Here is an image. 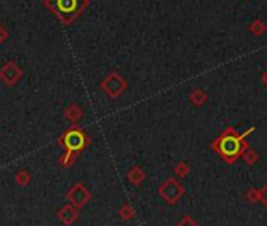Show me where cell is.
Returning <instances> with one entry per match:
<instances>
[{
    "mask_svg": "<svg viewBox=\"0 0 267 226\" xmlns=\"http://www.w3.org/2000/svg\"><path fill=\"white\" fill-rule=\"evenodd\" d=\"M189 173H190V167H189V163H185V162H178L175 167H173V175L181 179L189 176Z\"/></svg>",
    "mask_w": 267,
    "mask_h": 226,
    "instance_id": "cell-15",
    "label": "cell"
},
{
    "mask_svg": "<svg viewBox=\"0 0 267 226\" xmlns=\"http://www.w3.org/2000/svg\"><path fill=\"white\" fill-rule=\"evenodd\" d=\"M22 77V69L15 62H8L5 63L2 68H0V79L5 85H15L19 79Z\"/></svg>",
    "mask_w": 267,
    "mask_h": 226,
    "instance_id": "cell-6",
    "label": "cell"
},
{
    "mask_svg": "<svg viewBox=\"0 0 267 226\" xmlns=\"http://www.w3.org/2000/svg\"><path fill=\"white\" fill-rule=\"evenodd\" d=\"M242 161L249 165V167H253L258 161H259V156H258V152L253 149V148H250V145L247 143L245 145V148H244V152H242Z\"/></svg>",
    "mask_w": 267,
    "mask_h": 226,
    "instance_id": "cell-9",
    "label": "cell"
},
{
    "mask_svg": "<svg viewBox=\"0 0 267 226\" xmlns=\"http://www.w3.org/2000/svg\"><path fill=\"white\" fill-rule=\"evenodd\" d=\"M5 38H6V32L3 30V27H2V25H0V43H2Z\"/></svg>",
    "mask_w": 267,
    "mask_h": 226,
    "instance_id": "cell-19",
    "label": "cell"
},
{
    "mask_svg": "<svg viewBox=\"0 0 267 226\" xmlns=\"http://www.w3.org/2000/svg\"><path fill=\"white\" fill-rule=\"evenodd\" d=\"M57 218L58 222L63 223L65 226H71L72 223H76L79 220V209L74 208L71 203H68L57 210Z\"/></svg>",
    "mask_w": 267,
    "mask_h": 226,
    "instance_id": "cell-7",
    "label": "cell"
},
{
    "mask_svg": "<svg viewBox=\"0 0 267 226\" xmlns=\"http://www.w3.org/2000/svg\"><path fill=\"white\" fill-rule=\"evenodd\" d=\"M245 199L249 204H258L261 203V190L255 189V187H250L249 190L245 192Z\"/></svg>",
    "mask_w": 267,
    "mask_h": 226,
    "instance_id": "cell-13",
    "label": "cell"
},
{
    "mask_svg": "<svg viewBox=\"0 0 267 226\" xmlns=\"http://www.w3.org/2000/svg\"><path fill=\"white\" fill-rule=\"evenodd\" d=\"M146 171L140 167V165H132V167L126 173V179L129 181V184H132L134 187H140L145 181H146Z\"/></svg>",
    "mask_w": 267,
    "mask_h": 226,
    "instance_id": "cell-8",
    "label": "cell"
},
{
    "mask_svg": "<svg viewBox=\"0 0 267 226\" xmlns=\"http://www.w3.org/2000/svg\"><path fill=\"white\" fill-rule=\"evenodd\" d=\"M255 129H250L249 132H245L244 135L237 134L234 129H226L222 135H218L216 140L211 143V148L214 152L222 157V161H225L228 165H234L237 159L242 157V152L245 148V137L253 132Z\"/></svg>",
    "mask_w": 267,
    "mask_h": 226,
    "instance_id": "cell-1",
    "label": "cell"
},
{
    "mask_svg": "<svg viewBox=\"0 0 267 226\" xmlns=\"http://www.w3.org/2000/svg\"><path fill=\"white\" fill-rule=\"evenodd\" d=\"M101 86L110 97H118L126 90L128 85H126V82L119 77L118 72H112V74L101 83Z\"/></svg>",
    "mask_w": 267,
    "mask_h": 226,
    "instance_id": "cell-5",
    "label": "cell"
},
{
    "mask_svg": "<svg viewBox=\"0 0 267 226\" xmlns=\"http://www.w3.org/2000/svg\"><path fill=\"white\" fill-rule=\"evenodd\" d=\"M30 181H32V175H30V171L25 168L19 170L15 175V182L17 185H21V187H27V185L30 184Z\"/></svg>",
    "mask_w": 267,
    "mask_h": 226,
    "instance_id": "cell-11",
    "label": "cell"
},
{
    "mask_svg": "<svg viewBox=\"0 0 267 226\" xmlns=\"http://www.w3.org/2000/svg\"><path fill=\"white\" fill-rule=\"evenodd\" d=\"M259 190H261V204L267 209V182L263 185V189H259Z\"/></svg>",
    "mask_w": 267,
    "mask_h": 226,
    "instance_id": "cell-18",
    "label": "cell"
},
{
    "mask_svg": "<svg viewBox=\"0 0 267 226\" xmlns=\"http://www.w3.org/2000/svg\"><path fill=\"white\" fill-rule=\"evenodd\" d=\"M118 217L121 218L123 222H131L134 217H135V209L132 208L131 203H124L121 208L118 209Z\"/></svg>",
    "mask_w": 267,
    "mask_h": 226,
    "instance_id": "cell-10",
    "label": "cell"
},
{
    "mask_svg": "<svg viewBox=\"0 0 267 226\" xmlns=\"http://www.w3.org/2000/svg\"><path fill=\"white\" fill-rule=\"evenodd\" d=\"M206 99H208V96H206V93L201 91V90H193L192 95H190V101L195 104V105H203L206 102Z\"/></svg>",
    "mask_w": 267,
    "mask_h": 226,
    "instance_id": "cell-16",
    "label": "cell"
},
{
    "mask_svg": "<svg viewBox=\"0 0 267 226\" xmlns=\"http://www.w3.org/2000/svg\"><path fill=\"white\" fill-rule=\"evenodd\" d=\"M66 199H68V203H71L74 208L82 209L90 203L91 192L86 189L82 182H76L68 192H66Z\"/></svg>",
    "mask_w": 267,
    "mask_h": 226,
    "instance_id": "cell-4",
    "label": "cell"
},
{
    "mask_svg": "<svg viewBox=\"0 0 267 226\" xmlns=\"http://www.w3.org/2000/svg\"><path fill=\"white\" fill-rule=\"evenodd\" d=\"M157 194L167 204L173 206L181 201V198L185 195V187L178 181V178L170 176L165 182L159 185Z\"/></svg>",
    "mask_w": 267,
    "mask_h": 226,
    "instance_id": "cell-2",
    "label": "cell"
},
{
    "mask_svg": "<svg viewBox=\"0 0 267 226\" xmlns=\"http://www.w3.org/2000/svg\"><path fill=\"white\" fill-rule=\"evenodd\" d=\"M82 115H83L82 110H80L76 104H72L71 107H68V109H66V112H65V116L68 118L71 123H76V121H79V119L82 118Z\"/></svg>",
    "mask_w": 267,
    "mask_h": 226,
    "instance_id": "cell-14",
    "label": "cell"
},
{
    "mask_svg": "<svg viewBox=\"0 0 267 226\" xmlns=\"http://www.w3.org/2000/svg\"><path fill=\"white\" fill-rule=\"evenodd\" d=\"M88 143H90V138L79 128L69 129L62 138H60V145H62L66 151L77 152V154L80 151H83L86 146H88Z\"/></svg>",
    "mask_w": 267,
    "mask_h": 226,
    "instance_id": "cell-3",
    "label": "cell"
},
{
    "mask_svg": "<svg viewBox=\"0 0 267 226\" xmlns=\"http://www.w3.org/2000/svg\"><path fill=\"white\" fill-rule=\"evenodd\" d=\"M175 226H200L190 215H184Z\"/></svg>",
    "mask_w": 267,
    "mask_h": 226,
    "instance_id": "cell-17",
    "label": "cell"
},
{
    "mask_svg": "<svg viewBox=\"0 0 267 226\" xmlns=\"http://www.w3.org/2000/svg\"><path fill=\"white\" fill-rule=\"evenodd\" d=\"M77 152H71V151H65V154L60 157V165H62L63 168H71L72 165L76 163L77 161Z\"/></svg>",
    "mask_w": 267,
    "mask_h": 226,
    "instance_id": "cell-12",
    "label": "cell"
},
{
    "mask_svg": "<svg viewBox=\"0 0 267 226\" xmlns=\"http://www.w3.org/2000/svg\"><path fill=\"white\" fill-rule=\"evenodd\" d=\"M263 82H264V85L267 86V72H266V74L263 76Z\"/></svg>",
    "mask_w": 267,
    "mask_h": 226,
    "instance_id": "cell-20",
    "label": "cell"
}]
</instances>
